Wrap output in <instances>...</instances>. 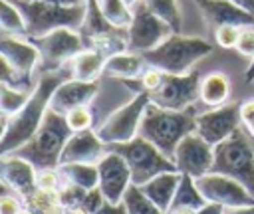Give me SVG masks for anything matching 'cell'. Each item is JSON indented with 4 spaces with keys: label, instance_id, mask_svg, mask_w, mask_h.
Instances as JSON below:
<instances>
[{
    "label": "cell",
    "instance_id": "1",
    "mask_svg": "<svg viewBox=\"0 0 254 214\" xmlns=\"http://www.w3.org/2000/svg\"><path fill=\"white\" fill-rule=\"evenodd\" d=\"M69 67L67 69H58V71H44L40 79L36 81V87L32 91L30 101L14 115H2V157L14 153L16 149L24 147L40 129L48 109L54 91L58 89L60 83L69 79Z\"/></svg>",
    "mask_w": 254,
    "mask_h": 214
},
{
    "label": "cell",
    "instance_id": "2",
    "mask_svg": "<svg viewBox=\"0 0 254 214\" xmlns=\"http://www.w3.org/2000/svg\"><path fill=\"white\" fill-rule=\"evenodd\" d=\"M196 115L198 113H194L192 107L185 111H173L149 103L139 127V135L151 141L161 153L173 159L179 143L187 135L196 133Z\"/></svg>",
    "mask_w": 254,
    "mask_h": 214
},
{
    "label": "cell",
    "instance_id": "3",
    "mask_svg": "<svg viewBox=\"0 0 254 214\" xmlns=\"http://www.w3.org/2000/svg\"><path fill=\"white\" fill-rule=\"evenodd\" d=\"M71 135H73V131L67 125L65 115H62L54 109H48L36 135L24 147L16 149L10 155H16V157L28 160L30 164H34L36 170L58 168L60 160H62L64 147Z\"/></svg>",
    "mask_w": 254,
    "mask_h": 214
},
{
    "label": "cell",
    "instance_id": "4",
    "mask_svg": "<svg viewBox=\"0 0 254 214\" xmlns=\"http://www.w3.org/2000/svg\"><path fill=\"white\" fill-rule=\"evenodd\" d=\"M210 52H212V46L204 38L171 34L155 50L145 52L143 57L151 67H157L173 75H185V73H190V67L198 63L202 57H206Z\"/></svg>",
    "mask_w": 254,
    "mask_h": 214
},
{
    "label": "cell",
    "instance_id": "5",
    "mask_svg": "<svg viewBox=\"0 0 254 214\" xmlns=\"http://www.w3.org/2000/svg\"><path fill=\"white\" fill-rule=\"evenodd\" d=\"M26 20V38H42L58 28L79 30L85 18V2L56 4V2H24L12 0Z\"/></svg>",
    "mask_w": 254,
    "mask_h": 214
},
{
    "label": "cell",
    "instance_id": "6",
    "mask_svg": "<svg viewBox=\"0 0 254 214\" xmlns=\"http://www.w3.org/2000/svg\"><path fill=\"white\" fill-rule=\"evenodd\" d=\"M210 172L238 180L254 196V139L242 127L214 147V164Z\"/></svg>",
    "mask_w": 254,
    "mask_h": 214
},
{
    "label": "cell",
    "instance_id": "7",
    "mask_svg": "<svg viewBox=\"0 0 254 214\" xmlns=\"http://www.w3.org/2000/svg\"><path fill=\"white\" fill-rule=\"evenodd\" d=\"M109 149L119 153L127 160V164L131 168V180L135 186L149 182L151 178H155L161 172L177 170L173 159L167 157L165 153H161L151 141H147L141 135H137L135 139H131L127 143L109 145Z\"/></svg>",
    "mask_w": 254,
    "mask_h": 214
},
{
    "label": "cell",
    "instance_id": "8",
    "mask_svg": "<svg viewBox=\"0 0 254 214\" xmlns=\"http://www.w3.org/2000/svg\"><path fill=\"white\" fill-rule=\"evenodd\" d=\"M28 40L40 52L42 73L64 69V65H69V61L81 50H85V42L79 30H73V28H58L42 38H28Z\"/></svg>",
    "mask_w": 254,
    "mask_h": 214
},
{
    "label": "cell",
    "instance_id": "9",
    "mask_svg": "<svg viewBox=\"0 0 254 214\" xmlns=\"http://www.w3.org/2000/svg\"><path fill=\"white\" fill-rule=\"evenodd\" d=\"M151 103L149 93H139L135 95L129 103H125L123 107H119L117 111H113L97 129V137L109 147V145H119V143H127L131 139H135L139 135V127L145 115L147 105Z\"/></svg>",
    "mask_w": 254,
    "mask_h": 214
},
{
    "label": "cell",
    "instance_id": "10",
    "mask_svg": "<svg viewBox=\"0 0 254 214\" xmlns=\"http://www.w3.org/2000/svg\"><path fill=\"white\" fill-rule=\"evenodd\" d=\"M200 79L202 75L198 71H190L185 75L165 73L161 85L153 93H149V99L151 103L173 111L190 109L200 99Z\"/></svg>",
    "mask_w": 254,
    "mask_h": 214
},
{
    "label": "cell",
    "instance_id": "11",
    "mask_svg": "<svg viewBox=\"0 0 254 214\" xmlns=\"http://www.w3.org/2000/svg\"><path fill=\"white\" fill-rule=\"evenodd\" d=\"M131 12H133V20L127 28V50L145 54L155 50L161 42H165L171 34H175L167 22L157 18L147 8L145 2H139L137 6H133Z\"/></svg>",
    "mask_w": 254,
    "mask_h": 214
},
{
    "label": "cell",
    "instance_id": "12",
    "mask_svg": "<svg viewBox=\"0 0 254 214\" xmlns=\"http://www.w3.org/2000/svg\"><path fill=\"white\" fill-rule=\"evenodd\" d=\"M196 186L206 202L220 204L222 208H240L254 204V196L248 192V188L226 174L208 172L196 178Z\"/></svg>",
    "mask_w": 254,
    "mask_h": 214
},
{
    "label": "cell",
    "instance_id": "13",
    "mask_svg": "<svg viewBox=\"0 0 254 214\" xmlns=\"http://www.w3.org/2000/svg\"><path fill=\"white\" fill-rule=\"evenodd\" d=\"M173 162L181 174L200 178L212 170L214 164V147L208 145L200 135H187L175 149Z\"/></svg>",
    "mask_w": 254,
    "mask_h": 214
},
{
    "label": "cell",
    "instance_id": "14",
    "mask_svg": "<svg viewBox=\"0 0 254 214\" xmlns=\"http://www.w3.org/2000/svg\"><path fill=\"white\" fill-rule=\"evenodd\" d=\"M240 103H226L196 115V135L216 147L240 129Z\"/></svg>",
    "mask_w": 254,
    "mask_h": 214
},
{
    "label": "cell",
    "instance_id": "15",
    "mask_svg": "<svg viewBox=\"0 0 254 214\" xmlns=\"http://www.w3.org/2000/svg\"><path fill=\"white\" fill-rule=\"evenodd\" d=\"M97 170H99V190L103 192L105 200L111 204L123 202L127 188L133 184L131 168L127 160L119 153L109 149L107 155L97 162Z\"/></svg>",
    "mask_w": 254,
    "mask_h": 214
},
{
    "label": "cell",
    "instance_id": "16",
    "mask_svg": "<svg viewBox=\"0 0 254 214\" xmlns=\"http://www.w3.org/2000/svg\"><path fill=\"white\" fill-rule=\"evenodd\" d=\"M107 145L97 137L95 129L77 131L69 137V141L64 147L60 164L69 162H81V164H97L107 155Z\"/></svg>",
    "mask_w": 254,
    "mask_h": 214
},
{
    "label": "cell",
    "instance_id": "17",
    "mask_svg": "<svg viewBox=\"0 0 254 214\" xmlns=\"http://www.w3.org/2000/svg\"><path fill=\"white\" fill-rule=\"evenodd\" d=\"M0 57H4L18 73L30 79L34 69L40 65V52L26 36L20 38V36L4 34L0 40Z\"/></svg>",
    "mask_w": 254,
    "mask_h": 214
},
{
    "label": "cell",
    "instance_id": "18",
    "mask_svg": "<svg viewBox=\"0 0 254 214\" xmlns=\"http://www.w3.org/2000/svg\"><path fill=\"white\" fill-rule=\"evenodd\" d=\"M99 91V81H79V79H65L64 83L58 85V89L52 95L50 101V109L65 115L67 111L81 107V105H91V101L95 99Z\"/></svg>",
    "mask_w": 254,
    "mask_h": 214
},
{
    "label": "cell",
    "instance_id": "19",
    "mask_svg": "<svg viewBox=\"0 0 254 214\" xmlns=\"http://www.w3.org/2000/svg\"><path fill=\"white\" fill-rule=\"evenodd\" d=\"M194 4L198 6L204 22L212 30L226 24L240 26V28L254 26V16L230 0H194Z\"/></svg>",
    "mask_w": 254,
    "mask_h": 214
},
{
    "label": "cell",
    "instance_id": "20",
    "mask_svg": "<svg viewBox=\"0 0 254 214\" xmlns=\"http://www.w3.org/2000/svg\"><path fill=\"white\" fill-rule=\"evenodd\" d=\"M36 174L38 170L28 160L16 157V155H4L2 157V182L16 192L18 196L28 198L36 188Z\"/></svg>",
    "mask_w": 254,
    "mask_h": 214
},
{
    "label": "cell",
    "instance_id": "21",
    "mask_svg": "<svg viewBox=\"0 0 254 214\" xmlns=\"http://www.w3.org/2000/svg\"><path fill=\"white\" fill-rule=\"evenodd\" d=\"M181 178H183V174L179 170H169V172L157 174L155 178H151L149 182L141 184L139 188L143 190L145 196H149L167 214L169 208H171V204H173V198L177 194V188H179Z\"/></svg>",
    "mask_w": 254,
    "mask_h": 214
},
{
    "label": "cell",
    "instance_id": "22",
    "mask_svg": "<svg viewBox=\"0 0 254 214\" xmlns=\"http://www.w3.org/2000/svg\"><path fill=\"white\" fill-rule=\"evenodd\" d=\"M105 63H107V55L95 48H85L81 50L71 61H69V73L73 79L79 81H99L105 73Z\"/></svg>",
    "mask_w": 254,
    "mask_h": 214
},
{
    "label": "cell",
    "instance_id": "23",
    "mask_svg": "<svg viewBox=\"0 0 254 214\" xmlns=\"http://www.w3.org/2000/svg\"><path fill=\"white\" fill-rule=\"evenodd\" d=\"M147 67L149 65H147L143 54L125 50V52H119V54L107 57L105 75L119 77V79H135V77H141Z\"/></svg>",
    "mask_w": 254,
    "mask_h": 214
},
{
    "label": "cell",
    "instance_id": "24",
    "mask_svg": "<svg viewBox=\"0 0 254 214\" xmlns=\"http://www.w3.org/2000/svg\"><path fill=\"white\" fill-rule=\"evenodd\" d=\"M230 91H232L230 79L222 71H212L200 79V101L210 109L226 105Z\"/></svg>",
    "mask_w": 254,
    "mask_h": 214
},
{
    "label": "cell",
    "instance_id": "25",
    "mask_svg": "<svg viewBox=\"0 0 254 214\" xmlns=\"http://www.w3.org/2000/svg\"><path fill=\"white\" fill-rule=\"evenodd\" d=\"M64 184H75L85 190L99 186V170L97 164H81V162H69L58 166Z\"/></svg>",
    "mask_w": 254,
    "mask_h": 214
},
{
    "label": "cell",
    "instance_id": "26",
    "mask_svg": "<svg viewBox=\"0 0 254 214\" xmlns=\"http://www.w3.org/2000/svg\"><path fill=\"white\" fill-rule=\"evenodd\" d=\"M206 204L204 196L200 194L198 186H196V178L189 176V174H183L181 182H179V188H177V194L173 198V206H187V208H194V210H200L202 206Z\"/></svg>",
    "mask_w": 254,
    "mask_h": 214
},
{
    "label": "cell",
    "instance_id": "27",
    "mask_svg": "<svg viewBox=\"0 0 254 214\" xmlns=\"http://www.w3.org/2000/svg\"><path fill=\"white\" fill-rule=\"evenodd\" d=\"M24 206L34 214H65V208L62 206L60 196L44 190H34L28 198H24Z\"/></svg>",
    "mask_w": 254,
    "mask_h": 214
},
{
    "label": "cell",
    "instance_id": "28",
    "mask_svg": "<svg viewBox=\"0 0 254 214\" xmlns=\"http://www.w3.org/2000/svg\"><path fill=\"white\" fill-rule=\"evenodd\" d=\"M147 4V8L157 16L161 18L163 22H167L175 34H181V28H183V14H181V8H179V2L177 0H143Z\"/></svg>",
    "mask_w": 254,
    "mask_h": 214
},
{
    "label": "cell",
    "instance_id": "29",
    "mask_svg": "<svg viewBox=\"0 0 254 214\" xmlns=\"http://www.w3.org/2000/svg\"><path fill=\"white\" fill-rule=\"evenodd\" d=\"M0 26L4 34L26 36V20L12 0H0Z\"/></svg>",
    "mask_w": 254,
    "mask_h": 214
},
{
    "label": "cell",
    "instance_id": "30",
    "mask_svg": "<svg viewBox=\"0 0 254 214\" xmlns=\"http://www.w3.org/2000/svg\"><path fill=\"white\" fill-rule=\"evenodd\" d=\"M123 204L127 208V214H165L149 196L143 194V190L135 184H131L123 196Z\"/></svg>",
    "mask_w": 254,
    "mask_h": 214
},
{
    "label": "cell",
    "instance_id": "31",
    "mask_svg": "<svg viewBox=\"0 0 254 214\" xmlns=\"http://www.w3.org/2000/svg\"><path fill=\"white\" fill-rule=\"evenodd\" d=\"M34 91V89H32ZM32 91L28 89H18V87H10L6 83L0 85V109H2V115H14L18 113L32 97Z\"/></svg>",
    "mask_w": 254,
    "mask_h": 214
},
{
    "label": "cell",
    "instance_id": "32",
    "mask_svg": "<svg viewBox=\"0 0 254 214\" xmlns=\"http://www.w3.org/2000/svg\"><path fill=\"white\" fill-rule=\"evenodd\" d=\"M99 10L103 12V16L117 28L127 30L131 20H133V12L131 8L123 2V0H95Z\"/></svg>",
    "mask_w": 254,
    "mask_h": 214
},
{
    "label": "cell",
    "instance_id": "33",
    "mask_svg": "<svg viewBox=\"0 0 254 214\" xmlns=\"http://www.w3.org/2000/svg\"><path fill=\"white\" fill-rule=\"evenodd\" d=\"M65 121L69 125V129L73 133L77 131H87V129H93L95 127V119H93V111L89 105H81V107H75L71 111L65 113Z\"/></svg>",
    "mask_w": 254,
    "mask_h": 214
},
{
    "label": "cell",
    "instance_id": "34",
    "mask_svg": "<svg viewBox=\"0 0 254 214\" xmlns=\"http://www.w3.org/2000/svg\"><path fill=\"white\" fill-rule=\"evenodd\" d=\"M64 186V180H62V174L58 168H44V170H38L36 174V188L38 190H44V192H54L58 194Z\"/></svg>",
    "mask_w": 254,
    "mask_h": 214
},
{
    "label": "cell",
    "instance_id": "35",
    "mask_svg": "<svg viewBox=\"0 0 254 214\" xmlns=\"http://www.w3.org/2000/svg\"><path fill=\"white\" fill-rule=\"evenodd\" d=\"M240 26H232V24H226V26H218L214 32V42L224 48V50H230V48H236L238 44V38H240Z\"/></svg>",
    "mask_w": 254,
    "mask_h": 214
},
{
    "label": "cell",
    "instance_id": "36",
    "mask_svg": "<svg viewBox=\"0 0 254 214\" xmlns=\"http://www.w3.org/2000/svg\"><path fill=\"white\" fill-rule=\"evenodd\" d=\"M85 192H87V190L81 188V186H75V184H64L62 190L58 192V196H60L62 206H64L65 210H69V208L81 206V202H83V198H85Z\"/></svg>",
    "mask_w": 254,
    "mask_h": 214
},
{
    "label": "cell",
    "instance_id": "37",
    "mask_svg": "<svg viewBox=\"0 0 254 214\" xmlns=\"http://www.w3.org/2000/svg\"><path fill=\"white\" fill-rule=\"evenodd\" d=\"M234 50L240 55L248 57L250 61L254 59V26H246L240 30V38H238V44Z\"/></svg>",
    "mask_w": 254,
    "mask_h": 214
},
{
    "label": "cell",
    "instance_id": "38",
    "mask_svg": "<svg viewBox=\"0 0 254 214\" xmlns=\"http://www.w3.org/2000/svg\"><path fill=\"white\" fill-rule=\"evenodd\" d=\"M240 125L254 139V97L240 103Z\"/></svg>",
    "mask_w": 254,
    "mask_h": 214
},
{
    "label": "cell",
    "instance_id": "39",
    "mask_svg": "<svg viewBox=\"0 0 254 214\" xmlns=\"http://www.w3.org/2000/svg\"><path fill=\"white\" fill-rule=\"evenodd\" d=\"M24 200L22 196H18L16 192L14 194H2L0 198V214H20L24 210Z\"/></svg>",
    "mask_w": 254,
    "mask_h": 214
},
{
    "label": "cell",
    "instance_id": "40",
    "mask_svg": "<svg viewBox=\"0 0 254 214\" xmlns=\"http://www.w3.org/2000/svg\"><path fill=\"white\" fill-rule=\"evenodd\" d=\"M95 214H127V208H125L123 202H119V204H111V202L105 200L103 206H101Z\"/></svg>",
    "mask_w": 254,
    "mask_h": 214
},
{
    "label": "cell",
    "instance_id": "41",
    "mask_svg": "<svg viewBox=\"0 0 254 214\" xmlns=\"http://www.w3.org/2000/svg\"><path fill=\"white\" fill-rule=\"evenodd\" d=\"M196 214H224V208L220 204H212V202H206Z\"/></svg>",
    "mask_w": 254,
    "mask_h": 214
},
{
    "label": "cell",
    "instance_id": "42",
    "mask_svg": "<svg viewBox=\"0 0 254 214\" xmlns=\"http://www.w3.org/2000/svg\"><path fill=\"white\" fill-rule=\"evenodd\" d=\"M224 214H254V204L240 206V208H224Z\"/></svg>",
    "mask_w": 254,
    "mask_h": 214
},
{
    "label": "cell",
    "instance_id": "43",
    "mask_svg": "<svg viewBox=\"0 0 254 214\" xmlns=\"http://www.w3.org/2000/svg\"><path fill=\"white\" fill-rule=\"evenodd\" d=\"M198 210H194V208H187V206H173V208H169V212L167 214H196Z\"/></svg>",
    "mask_w": 254,
    "mask_h": 214
},
{
    "label": "cell",
    "instance_id": "44",
    "mask_svg": "<svg viewBox=\"0 0 254 214\" xmlns=\"http://www.w3.org/2000/svg\"><path fill=\"white\" fill-rule=\"evenodd\" d=\"M230 2H234L236 6L244 8L246 12H250V14L254 16V0H230Z\"/></svg>",
    "mask_w": 254,
    "mask_h": 214
},
{
    "label": "cell",
    "instance_id": "45",
    "mask_svg": "<svg viewBox=\"0 0 254 214\" xmlns=\"http://www.w3.org/2000/svg\"><path fill=\"white\" fill-rule=\"evenodd\" d=\"M246 81H250V83H254V59L250 61V65H248V69H246Z\"/></svg>",
    "mask_w": 254,
    "mask_h": 214
},
{
    "label": "cell",
    "instance_id": "46",
    "mask_svg": "<svg viewBox=\"0 0 254 214\" xmlns=\"http://www.w3.org/2000/svg\"><path fill=\"white\" fill-rule=\"evenodd\" d=\"M24 2H56V4H77L75 0H24Z\"/></svg>",
    "mask_w": 254,
    "mask_h": 214
},
{
    "label": "cell",
    "instance_id": "47",
    "mask_svg": "<svg viewBox=\"0 0 254 214\" xmlns=\"http://www.w3.org/2000/svg\"><path fill=\"white\" fill-rule=\"evenodd\" d=\"M65 214H89L83 206H75V208H69V210H65Z\"/></svg>",
    "mask_w": 254,
    "mask_h": 214
},
{
    "label": "cell",
    "instance_id": "48",
    "mask_svg": "<svg viewBox=\"0 0 254 214\" xmlns=\"http://www.w3.org/2000/svg\"><path fill=\"white\" fill-rule=\"evenodd\" d=\"M123 2H125L129 8H133V6H137V4H139V2H143V0H123Z\"/></svg>",
    "mask_w": 254,
    "mask_h": 214
},
{
    "label": "cell",
    "instance_id": "49",
    "mask_svg": "<svg viewBox=\"0 0 254 214\" xmlns=\"http://www.w3.org/2000/svg\"><path fill=\"white\" fill-rule=\"evenodd\" d=\"M20 214H34V212H32V210H28V208H24V210H22Z\"/></svg>",
    "mask_w": 254,
    "mask_h": 214
},
{
    "label": "cell",
    "instance_id": "50",
    "mask_svg": "<svg viewBox=\"0 0 254 214\" xmlns=\"http://www.w3.org/2000/svg\"><path fill=\"white\" fill-rule=\"evenodd\" d=\"M75 2H85V0H75Z\"/></svg>",
    "mask_w": 254,
    "mask_h": 214
}]
</instances>
